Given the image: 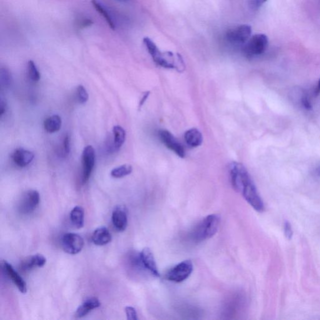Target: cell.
Wrapping results in <instances>:
<instances>
[{"label":"cell","instance_id":"cell-1","mask_svg":"<svg viewBox=\"0 0 320 320\" xmlns=\"http://www.w3.org/2000/svg\"><path fill=\"white\" fill-rule=\"evenodd\" d=\"M229 172L232 186L235 191L241 192L245 200L256 212H264V202L244 165L238 162H232L229 165Z\"/></svg>","mask_w":320,"mask_h":320},{"label":"cell","instance_id":"cell-14","mask_svg":"<svg viewBox=\"0 0 320 320\" xmlns=\"http://www.w3.org/2000/svg\"><path fill=\"white\" fill-rule=\"evenodd\" d=\"M2 264L7 276H8L12 280V281L14 282V284L16 285L19 291L22 292V294H26L27 292L26 282H25L24 280L22 278V277L20 276L18 272L15 271L14 267L12 266V264H10L6 261L2 262Z\"/></svg>","mask_w":320,"mask_h":320},{"label":"cell","instance_id":"cell-34","mask_svg":"<svg viewBox=\"0 0 320 320\" xmlns=\"http://www.w3.org/2000/svg\"><path fill=\"white\" fill-rule=\"evenodd\" d=\"M150 94V92H145V94H144V96H142V98L141 99V100H140L139 104L140 107H142V105L144 104L145 102L146 101L148 98Z\"/></svg>","mask_w":320,"mask_h":320},{"label":"cell","instance_id":"cell-35","mask_svg":"<svg viewBox=\"0 0 320 320\" xmlns=\"http://www.w3.org/2000/svg\"><path fill=\"white\" fill-rule=\"evenodd\" d=\"M314 94L315 96H318L320 94V78L319 81L318 82V84L316 85V88L314 89Z\"/></svg>","mask_w":320,"mask_h":320},{"label":"cell","instance_id":"cell-19","mask_svg":"<svg viewBox=\"0 0 320 320\" xmlns=\"http://www.w3.org/2000/svg\"><path fill=\"white\" fill-rule=\"evenodd\" d=\"M185 142L190 147L196 148L201 146L204 138L202 132L196 128H191L184 132Z\"/></svg>","mask_w":320,"mask_h":320},{"label":"cell","instance_id":"cell-12","mask_svg":"<svg viewBox=\"0 0 320 320\" xmlns=\"http://www.w3.org/2000/svg\"><path fill=\"white\" fill-rule=\"evenodd\" d=\"M112 222L115 228L118 232H124L128 225L127 210L122 205H118L112 214Z\"/></svg>","mask_w":320,"mask_h":320},{"label":"cell","instance_id":"cell-5","mask_svg":"<svg viewBox=\"0 0 320 320\" xmlns=\"http://www.w3.org/2000/svg\"><path fill=\"white\" fill-rule=\"evenodd\" d=\"M194 264L191 260H184L170 269L165 274V278L174 282H181L186 280L192 274Z\"/></svg>","mask_w":320,"mask_h":320},{"label":"cell","instance_id":"cell-4","mask_svg":"<svg viewBox=\"0 0 320 320\" xmlns=\"http://www.w3.org/2000/svg\"><path fill=\"white\" fill-rule=\"evenodd\" d=\"M268 45V39L266 34H254L244 44L242 52L248 57L259 56L266 51Z\"/></svg>","mask_w":320,"mask_h":320},{"label":"cell","instance_id":"cell-20","mask_svg":"<svg viewBox=\"0 0 320 320\" xmlns=\"http://www.w3.org/2000/svg\"><path fill=\"white\" fill-rule=\"evenodd\" d=\"M62 120L58 115H52L48 118L44 122V128L50 134H54L61 129Z\"/></svg>","mask_w":320,"mask_h":320},{"label":"cell","instance_id":"cell-2","mask_svg":"<svg viewBox=\"0 0 320 320\" xmlns=\"http://www.w3.org/2000/svg\"><path fill=\"white\" fill-rule=\"evenodd\" d=\"M220 224L219 215L210 214L194 227L191 234L192 241L202 242L211 238L216 234Z\"/></svg>","mask_w":320,"mask_h":320},{"label":"cell","instance_id":"cell-11","mask_svg":"<svg viewBox=\"0 0 320 320\" xmlns=\"http://www.w3.org/2000/svg\"><path fill=\"white\" fill-rule=\"evenodd\" d=\"M140 262L142 266L154 276L160 277V274L158 269L154 254L149 248H144L140 254Z\"/></svg>","mask_w":320,"mask_h":320},{"label":"cell","instance_id":"cell-13","mask_svg":"<svg viewBox=\"0 0 320 320\" xmlns=\"http://www.w3.org/2000/svg\"><path fill=\"white\" fill-rule=\"evenodd\" d=\"M34 157V152L22 148L15 150L12 154V162L20 168L27 166L32 162Z\"/></svg>","mask_w":320,"mask_h":320},{"label":"cell","instance_id":"cell-30","mask_svg":"<svg viewBox=\"0 0 320 320\" xmlns=\"http://www.w3.org/2000/svg\"><path fill=\"white\" fill-rule=\"evenodd\" d=\"M267 0H248L250 8L252 10H258L261 7Z\"/></svg>","mask_w":320,"mask_h":320},{"label":"cell","instance_id":"cell-8","mask_svg":"<svg viewBox=\"0 0 320 320\" xmlns=\"http://www.w3.org/2000/svg\"><path fill=\"white\" fill-rule=\"evenodd\" d=\"M82 182L84 184L88 181L95 164V152L94 147L87 146L82 154Z\"/></svg>","mask_w":320,"mask_h":320},{"label":"cell","instance_id":"cell-27","mask_svg":"<svg viewBox=\"0 0 320 320\" xmlns=\"http://www.w3.org/2000/svg\"><path fill=\"white\" fill-rule=\"evenodd\" d=\"M70 152V140L68 134L65 135L62 140L61 148V156L64 158L68 156Z\"/></svg>","mask_w":320,"mask_h":320},{"label":"cell","instance_id":"cell-21","mask_svg":"<svg viewBox=\"0 0 320 320\" xmlns=\"http://www.w3.org/2000/svg\"><path fill=\"white\" fill-rule=\"evenodd\" d=\"M84 212L82 206H75L70 214V218L72 224L78 229L82 228L84 226Z\"/></svg>","mask_w":320,"mask_h":320},{"label":"cell","instance_id":"cell-32","mask_svg":"<svg viewBox=\"0 0 320 320\" xmlns=\"http://www.w3.org/2000/svg\"><path fill=\"white\" fill-rule=\"evenodd\" d=\"M302 106H304V108H306L307 110H310L312 108V106L311 102H310L308 98L306 96L302 97Z\"/></svg>","mask_w":320,"mask_h":320},{"label":"cell","instance_id":"cell-22","mask_svg":"<svg viewBox=\"0 0 320 320\" xmlns=\"http://www.w3.org/2000/svg\"><path fill=\"white\" fill-rule=\"evenodd\" d=\"M92 6L94 7V8L96 10V12H98L100 14H102V16L106 20L110 28L114 30L116 26H115L114 20H112L111 15H110L109 12L107 11V10L102 6L101 2H100L98 0H92Z\"/></svg>","mask_w":320,"mask_h":320},{"label":"cell","instance_id":"cell-3","mask_svg":"<svg viewBox=\"0 0 320 320\" xmlns=\"http://www.w3.org/2000/svg\"><path fill=\"white\" fill-rule=\"evenodd\" d=\"M144 44L155 64L165 68H176V58L172 52H162L156 44L148 37L144 39Z\"/></svg>","mask_w":320,"mask_h":320},{"label":"cell","instance_id":"cell-24","mask_svg":"<svg viewBox=\"0 0 320 320\" xmlns=\"http://www.w3.org/2000/svg\"><path fill=\"white\" fill-rule=\"evenodd\" d=\"M28 74L30 78L35 82H38L41 78V75H40L36 64L32 60H30L28 62Z\"/></svg>","mask_w":320,"mask_h":320},{"label":"cell","instance_id":"cell-29","mask_svg":"<svg viewBox=\"0 0 320 320\" xmlns=\"http://www.w3.org/2000/svg\"><path fill=\"white\" fill-rule=\"evenodd\" d=\"M284 232L285 236H286L288 240H290L292 238V234H294V232H292V225L288 222L286 221V222H284Z\"/></svg>","mask_w":320,"mask_h":320},{"label":"cell","instance_id":"cell-6","mask_svg":"<svg viewBox=\"0 0 320 320\" xmlns=\"http://www.w3.org/2000/svg\"><path fill=\"white\" fill-rule=\"evenodd\" d=\"M252 27L247 24H242L230 28L225 34V40L234 45H244L252 34Z\"/></svg>","mask_w":320,"mask_h":320},{"label":"cell","instance_id":"cell-28","mask_svg":"<svg viewBox=\"0 0 320 320\" xmlns=\"http://www.w3.org/2000/svg\"><path fill=\"white\" fill-rule=\"evenodd\" d=\"M125 312L128 320H137L138 314L136 310L132 306H126L125 308Z\"/></svg>","mask_w":320,"mask_h":320},{"label":"cell","instance_id":"cell-31","mask_svg":"<svg viewBox=\"0 0 320 320\" xmlns=\"http://www.w3.org/2000/svg\"><path fill=\"white\" fill-rule=\"evenodd\" d=\"M92 24H94V22H92V20L88 18H84L78 22V26H79L80 28L82 29L84 28L92 26Z\"/></svg>","mask_w":320,"mask_h":320},{"label":"cell","instance_id":"cell-15","mask_svg":"<svg viewBox=\"0 0 320 320\" xmlns=\"http://www.w3.org/2000/svg\"><path fill=\"white\" fill-rule=\"evenodd\" d=\"M126 140V132L120 126H115L112 128V140H110L111 144H108V150L109 152H116L121 148Z\"/></svg>","mask_w":320,"mask_h":320},{"label":"cell","instance_id":"cell-9","mask_svg":"<svg viewBox=\"0 0 320 320\" xmlns=\"http://www.w3.org/2000/svg\"><path fill=\"white\" fill-rule=\"evenodd\" d=\"M84 240L80 235L69 232L64 234L62 239V246L65 252L70 254H79L84 248Z\"/></svg>","mask_w":320,"mask_h":320},{"label":"cell","instance_id":"cell-26","mask_svg":"<svg viewBox=\"0 0 320 320\" xmlns=\"http://www.w3.org/2000/svg\"><path fill=\"white\" fill-rule=\"evenodd\" d=\"M76 98L80 104H86L89 98L87 90L82 85H79L76 88Z\"/></svg>","mask_w":320,"mask_h":320},{"label":"cell","instance_id":"cell-7","mask_svg":"<svg viewBox=\"0 0 320 320\" xmlns=\"http://www.w3.org/2000/svg\"><path fill=\"white\" fill-rule=\"evenodd\" d=\"M40 202V196L38 192L34 190H28L20 198L18 208L22 214H30L36 210Z\"/></svg>","mask_w":320,"mask_h":320},{"label":"cell","instance_id":"cell-25","mask_svg":"<svg viewBox=\"0 0 320 320\" xmlns=\"http://www.w3.org/2000/svg\"><path fill=\"white\" fill-rule=\"evenodd\" d=\"M0 80L2 86L9 87L12 84V76L11 72L6 68H2L0 70Z\"/></svg>","mask_w":320,"mask_h":320},{"label":"cell","instance_id":"cell-10","mask_svg":"<svg viewBox=\"0 0 320 320\" xmlns=\"http://www.w3.org/2000/svg\"><path fill=\"white\" fill-rule=\"evenodd\" d=\"M160 140L167 148L172 150L175 154L182 158L185 156V150L184 146L178 141V140L168 130H161L158 132Z\"/></svg>","mask_w":320,"mask_h":320},{"label":"cell","instance_id":"cell-17","mask_svg":"<svg viewBox=\"0 0 320 320\" xmlns=\"http://www.w3.org/2000/svg\"><path fill=\"white\" fill-rule=\"evenodd\" d=\"M101 306V302L96 297H90L84 300L81 305L78 308L75 316L76 318H82L88 314L92 310L96 309Z\"/></svg>","mask_w":320,"mask_h":320},{"label":"cell","instance_id":"cell-36","mask_svg":"<svg viewBox=\"0 0 320 320\" xmlns=\"http://www.w3.org/2000/svg\"><path fill=\"white\" fill-rule=\"evenodd\" d=\"M317 174L319 175V176H320V167L317 170Z\"/></svg>","mask_w":320,"mask_h":320},{"label":"cell","instance_id":"cell-23","mask_svg":"<svg viewBox=\"0 0 320 320\" xmlns=\"http://www.w3.org/2000/svg\"><path fill=\"white\" fill-rule=\"evenodd\" d=\"M132 167L128 164H122V166L115 168L111 172V176L114 178H122L132 174Z\"/></svg>","mask_w":320,"mask_h":320},{"label":"cell","instance_id":"cell-16","mask_svg":"<svg viewBox=\"0 0 320 320\" xmlns=\"http://www.w3.org/2000/svg\"><path fill=\"white\" fill-rule=\"evenodd\" d=\"M46 262V259L44 255L36 254L26 258L21 262L20 268L22 271H29V270L36 267H42Z\"/></svg>","mask_w":320,"mask_h":320},{"label":"cell","instance_id":"cell-18","mask_svg":"<svg viewBox=\"0 0 320 320\" xmlns=\"http://www.w3.org/2000/svg\"><path fill=\"white\" fill-rule=\"evenodd\" d=\"M92 241L98 246H104L112 241V234L106 227L98 228L92 234Z\"/></svg>","mask_w":320,"mask_h":320},{"label":"cell","instance_id":"cell-33","mask_svg":"<svg viewBox=\"0 0 320 320\" xmlns=\"http://www.w3.org/2000/svg\"><path fill=\"white\" fill-rule=\"evenodd\" d=\"M7 110V104L6 102L4 99H1L0 102V116L2 117L6 112Z\"/></svg>","mask_w":320,"mask_h":320}]
</instances>
